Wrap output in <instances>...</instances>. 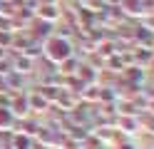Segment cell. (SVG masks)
I'll use <instances>...</instances> for the list:
<instances>
[{
    "instance_id": "cell-1",
    "label": "cell",
    "mask_w": 154,
    "mask_h": 149,
    "mask_svg": "<svg viewBox=\"0 0 154 149\" xmlns=\"http://www.w3.org/2000/svg\"><path fill=\"white\" fill-rule=\"evenodd\" d=\"M47 55H50L52 60H67L70 57V42H65V40H60V37H55V40H50L47 42Z\"/></svg>"
},
{
    "instance_id": "cell-2",
    "label": "cell",
    "mask_w": 154,
    "mask_h": 149,
    "mask_svg": "<svg viewBox=\"0 0 154 149\" xmlns=\"http://www.w3.org/2000/svg\"><path fill=\"white\" fill-rule=\"evenodd\" d=\"M13 122V112H10V109H0V124H10Z\"/></svg>"
}]
</instances>
